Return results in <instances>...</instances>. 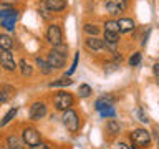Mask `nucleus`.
<instances>
[{
    "mask_svg": "<svg viewBox=\"0 0 159 149\" xmlns=\"http://www.w3.org/2000/svg\"><path fill=\"white\" fill-rule=\"evenodd\" d=\"M104 30H106V32H116V33H119L118 22H116V20H108V22L104 23Z\"/></svg>",
    "mask_w": 159,
    "mask_h": 149,
    "instance_id": "nucleus-24",
    "label": "nucleus"
},
{
    "mask_svg": "<svg viewBox=\"0 0 159 149\" xmlns=\"http://www.w3.org/2000/svg\"><path fill=\"white\" fill-rule=\"evenodd\" d=\"M45 7L50 12H61L66 7V0H45Z\"/></svg>",
    "mask_w": 159,
    "mask_h": 149,
    "instance_id": "nucleus-11",
    "label": "nucleus"
},
{
    "mask_svg": "<svg viewBox=\"0 0 159 149\" xmlns=\"http://www.w3.org/2000/svg\"><path fill=\"white\" fill-rule=\"evenodd\" d=\"M91 93H93V91H91V86H89V84H80L78 94H80L81 98H88Z\"/></svg>",
    "mask_w": 159,
    "mask_h": 149,
    "instance_id": "nucleus-25",
    "label": "nucleus"
},
{
    "mask_svg": "<svg viewBox=\"0 0 159 149\" xmlns=\"http://www.w3.org/2000/svg\"><path fill=\"white\" fill-rule=\"evenodd\" d=\"M129 138H131L134 146H139V147H148L149 142H151V134L146 129H136V131L131 133Z\"/></svg>",
    "mask_w": 159,
    "mask_h": 149,
    "instance_id": "nucleus-2",
    "label": "nucleus"
},
{
    "mask_svg": "<svg viewBox=\"0 0 159 149\" xmlns=\"http://www.w3.org/2000/svg\"><path fill=\"white\" fill-rule=\"evenodd\" d=\"M13 47V42L12 38L8 37V35H3L0 33V50H10Z\"/></svg>",
    "mask_w": 159,
    "mask_h": 149,
    "instance_id": "nucleus-18",
    "label": "nucleus"
},
{
    "mask_svg": "<svg viewBox=\"0 0 159 149\" xmlns=\"http://www.w3.org/2000/svg\"><path fill=\"white\" fill-rule=\"evenodd\" d=\"M55 101V106H57V109H60V111H65V109H70L73 106V96L66 91H60L55 94L53 98Z\"/></svg>",
    "mask_w": 159,
    "mask_h": 149,
    "instance_id": "nucleus-3",
    "label": "nucleus"
},
{
    "mask_svg": "<svg viewBox=\"0 0 159 149\" xmlns=\"http://www.w3.org/2000/svg\"><path fill=\"white\" fill-rule=\"evenodd\" d=\"M7 99H8V94H5L3 91H0V103L7 101Z\"/></svg>",
    "mask_w": 159,
    "mask_h": 149,
    "instance_id": "nucleus-33",
    "label": "nucleus"
},
{
    "mask_svg": "<svg viewBox=\"0 0 159 149\" xmlns=\"http://www.w3.org/2000/svg\"><path fill=\"white\" fill-rule=\"evenodd\" d=\"M0 66L3 70H7V71H15V70L18 68L13 55L10 53V50H2V52H0Z\"/></svg>",
    "mask_w": 159,
    "mask_h": 149,
    "instance_id": "nucleus-5",
    "label": "nucleus"
},
{
    "mask_svg": "<svg viewBox=\"0 0 159 149\" xmlns=\"http://www.w3.org/2000/svg\"><path fill=\"white\" fill-rule=\"evenodd\" d=\"M99 114H101L103 118H114V116H116V111H114L113 106H108V108L101 109V111H99Z\"/></svg>",
    "mask_w": 159,
    "mask_h": 149,
    "instance_id": "nucleus-27",
    "label": "nucleus"
},
{
    "mask_svg": "<svg viewBox=\"0 0 159 149\" xmlns=\"http://www.w3.org/2000/svg\"><path fill=\"white\" fill-rule=\"evenodd\" d=\"M37 65H38V68H40V71H42L43 74H50L53 71V68L48 65L47 60H43V58H37Z\"/></svg>",
    "mask_w": 159,
    "mask_h": 149,
    "instance_id": "nucleus-16",
    "label": "nucleus"
},
{
    "mask_svg": "<svg viewBox=\"0 0 159 149\" xmlns=\"http://www.w3.org/2000/svg\"><path fill=\"white\" fill-rule=\"evenodd\" d=\"M83 30L89 35V37H96V35L99 33V28L96 27V25H91V23H86V25L83 27Z\"/></svg>",
    "mask_w": 159,
    "mask_h": 149,
    "instance_id": "nucleus-23",
    "label": "nucleus"
},
{
    "mask_svg": "<svg viewBox=\"0 0 159 149\" xmlns=\"http://www.w3.org/2000/svg\"><path fill=\"white\" fill-rule=\"evenodd\" d=\"M45 114H47V104L45 103L37 101L30 106V118L35 119V121H37V119H42Z\"/></svg>",
    "mask_w": 159,
    "mask_h": 149,
    "instance_id": "nucleus-9",
    "label": "nucleus"
},
{
    "mask_svg": "<svg viewBox=\"0 0 159 149\" xmlns=\"http://www.w3.org/2000/svg\"><path fill=\"white\" fill-rule=\"evenodd\" d=\"M3 18H18V12L13 10V8L2 7L0 8V20H3Z\"/></svg>",
    "mask_w": 159,
    "mask_h": 149,
    "instance_id": "nucleus-15",
    "label": "nucleus"
},
{
    "mask_svg": "<svg viewBox=\"0 0 159 149\" xmlns=\"http://www.w3.org/2000/svg\"><path fill=\"white\" fill-rule=\"evenodd\" d=\"M106 128H108V131L111 133V134H118L119 133V123L116 121V119H109V121L106 123Z\"/></svg>",
    "mask_w": 159,
    "mask_h": 149,
    "instance_id": "nucleus-22",
    "label": "nucleus"
},
{
    "mask_svg": "<svg viewBox=\"0 0 159 149\" xmlns=\"http://www.w3.org/2000/svg\"><path fill=\"white\" fill-rule=\"evenodd\" d=\"M119 68V65L116 61H111V63H108V68H104V71L106 73H111V71H116V70Z\"/></svg>",
    "mask_w": 159,
    "mask_h": 149,
    "instance_id": "nucleus-30",
    "label": "nucleus"
},
{
    "mask_svg": "<svg viewBox=\"0 0 159 149\" xmlns=\"http://www.w3.org/2000/svg\"><path fill=\"white\" fill-rule=\"evenodd\" d=\"M138 116H139V119H141L143 123H148V116L143 113V109H138Z\"/></svg>",
    "mask_w": 159,
    "mask_h": 149,
    "instance_id": "nucleus-32",
    "label": "nucleus"
},
{
    "mask_svg": "<svg viewBox=\"0 0 159 149\" xmlns=\"http://www.w3.org/2000/svg\"><path fill=\"white\" fill-rule=\"evenodd\" d=\"M17 111H18V108H12V109H10V111H8V113L3 116L2 121H0V126H5V124H8V123H10V121H12V119L15 118V114H17Z\"/></svg>",
    "mask_w": 159,
    "mask_h": 149,
    "instance_id": "nucleus-21",
    "label": "nucleus"
},
{
    "mask_svg": "<svg viewBox=\"0 0 159 149\" xmlns=\"http://www.w3.org/2000/svg\"><path fill=\"white\" fill-rule=\"evenodd\" d=\"M61 38H63L61 28H60L58 25H50L48 30H47V40H48V42L55 47V45L61 43Z\"/></svg>",
    "mask_w": 159,
    "mask_h": 149,
    "instance_id": "nucleus-8",
    "label": "nucleus"
},
{
    "mask_svg": "<svg viewBox=\"0 0 159 149\" xmlns=\"http://www.w3.org/2000/svg\"><path fill=\"white\" fill-rule=\"evenodd\" d=\"M157 139H159V134H157Z\"/></svg>",
    "mask_w": 159,
    "mask_h": 149,
    "instance_id": "nucleus-36",
    "label": "nucleus"
},
{
    "mask_svg": "<svg viewBox=\"0 0 159 149\" xmlns=\"http://www.w3.org/2000/svg\"><path fill=\"white\" fill-rule=\"evenodd\" d=\"M18 66H20V71H22L23 76H30V74H32V71H33V68L27 63V60H20Z\"/></svg>",
    "mask_w": 159,
    "mask_h": 149,
    "instance_id": "nucleus-19",
    "label": "nucleus"
},
{
    "mask_svg": "<svg viewBox=\"0 0 159 149\" xmlns=\"http://www.w3.org/2000/svg\"><path fill=\"white\" fill-rule=\"evenodd\" d=\"M78 58H80V53H76V55H75V60H73V65H71V68H70L68 71H66V74H68V76H70V74H73V73H75V70H76V66H78Z\"/></svg>",
    "mask_w": 159,
    "mask_h": 149,
    "instance_id": "nucleus-29",
    "label": "nucleus"
},
{
    "mask_svg": "<svg viewBox=\"0 0 159 149\" xmlns=\"http://www.w3.org/2000/svg\"><path fill=\"white\" fill-rule=\"evenodd\" d=\"M7 147L8 149H25V142L20 138L10 134V136L7 138Z\"/></svg>",
    "mask_w": 159,
    "mask_h": 149,
    "instance_id": "nucleus-14",
    "label": "nucleus"
},
{
    "mask_svg": "<svg viewBox=\"0 0 159 149\" xmlns=\"http://www.w3.org/2000/svg\"><path fill=\"white\" fill-rule=\"evenodd\" d=\"M22 139L28 147H33L38 142H42V136H40V133L35 128H25L22 133Z\"/></svg>",
    "mask_w": 159,
    "mask_h": 149,
    "instance_id": "nucleus-4",
    "label": "nucleus"
},
{
    "mask_svg": "<svg viewBox=\"0 0 159 149\" xmlns=\"http://www.w3.org/2000/svg\"><path fill=\"white\" fill-rule=\"evenodd\" d=\"M15 20L17 18H3V20H0V23H2V27L5 28V30H12L15 28Z\"/></svg>",
    "mask_w": 159,
    "mask_h": 149,
    "instance_id": "nucleus-26",
    "label": "nucleus"
},
{
    "mask_svg": "<svg viewBox=\"0 0 159 149\" xmlns=\"http://www.w3.org/2000/svg\"><path fill=\"white\" fill-rule=\"evenodd\" d=\"M141 63V53H134L131 58H129V65H131V66H138V65Z\"/></svg>",
    "mask_w": 159,
    "mask_h": 149,
    "instance_id": "nucleus-28",
    "label": "nucleus"
},
{
    "mask_svg": "<svg viewBox=\"0 0 159 149\" xmlns=\"http://www.w3.org/2000/svg\"><path fill=\"white\" fill-rule=\"evenodd\" d=\"M116 149H128V147H126V144H123V142H121V144H118V147H116Z\"/></svg>",
    "mask_w": 159,
    "mask_h": 149,
    "instance_id": "nucleus-35",
    "label": "nucleus"
},
{
    "mask_svg": "<svg viewBox=\"0 0 159 149\" xmlns=\"http://www.w3.org/2000/svg\"><path fill=\"white\" fill-rule=\"evenodd\" d=\"M114 104V98L113 96H101L96 99V103H94V108L98 109V111H101V109L108 108V106H113Z\"/></svg>",
    "mask_w": 159,
    "mask_h": 149,
    "instance_id": "nucleus-12",
    "label": "nucleus"
},
{
    "mask_svg": "<svg viewBox=\"0 0 159 149\" xmlns=\"http://www.w3.org/2000/svg\"><path fill=\"white\" fill-rule=\"evenodd\" d=\"M47 61L48 65L52 66L53 70H58V68H63L65 66V61H66V56L61 53H58L57 50H52V52L48 53V56H47Z\"/></svg>",
    "mask_w": 159,
    "mask_h": 149,
    "instance_id": "nucleus-6",
    "label": "nucleus"
},
{
    "mask_svg": "<svg viewBox=\"0 0 159 149\" xmlns=\"http://www.w3.org/2000/svg\"><path fill=\"white\" fill-rule=\"evenodd\" d=\"M32 149H52V146H50L48 142H38L37 146H33Z\"/></svg>",
    "mask_w": 159,
    "mask_h": 149,
    "instance_id": "nucleus-31",
    "label": "nucleus"
},
{
    "mask_svg": "<svg viewBox=\"0 0 159 149\" xmlns=\"http://www.w3.org/2000/svg\"><path fill=\"white\" fill-rule=\"evenodd\" d=\"M84 45H86V48L93 53L101 52L103 50V40H99L98 37H88L86 40H84Z\"/></svg>",
    "mask_w": 159,
    "mask_h": 149,
    "instance_id": "nucleus-10",
    "label": "nucleus"
},
{
    "mask_svg": "<svg viewBox=\"0 0 159 149\" xmlns=\"http://www.w3.org/2000/svg\"><path fill=\"white\" fill-rule=\"evenodd\" d=\"M104 42H106V43H116L118 45L119 33H116V32H106V30H104Z\"/></svg>",
    "mask_w": 159,
    "mask_h": 149,
    "instance_id": "nucleus-20",
    "label": "nucleus"
},
{
    "mask_svg": "<svg viewBox=\"0 0 159 149\" xmlns=\"http://www.w3.org/2000/svg\"><path fill=\"white\" fill-rule=\"evenodd\" d=\"M152 70H154V73L157 74V73H159V63H156V65H154V68H152Z\"/></svg>",
    "mask_w": 159,
    "mask_h": 149,
    "instance_id": "nucleus-34",
    "label": "nucleus"
},
{
    "mask_svg": "<svg viewBox=\"0 0 159 149\" xmlns=\"http://www.w3.org/2000/svg\"><path fill=\"white\" fill-rule=\"evenodd\" d=\"M70 84H73V79H70L66 74H65L63 78L57 79V81H52L48 86H50V88H57V86H70Z\"/></svg>",
    "mask_w": 159,
    "mask_h": 149,
    "instance_id": "nucleus-17",
    "label": "nucleus"
},
{
    "mask_svg": "<svg viewBox=\"0 0 159 149\" xmlns=\"http://www.w3.org/2000/svg\"><path fill=\"white\" fill-rule=\"evenodd\" d=\"M104 5H106V10L109 13L116 15V13H121L126 10L128 0H104Z\"/></svg>",
    "mask_w": 159,
    "mask_h": 149,
    "instance_id": "nucleus-7",
    "label": "nucleus"
},
{
    "mask_svg": "<svg viewBox=\"0 0 159 149\" xmlns=\"http://www.w3.org/2000/svg\"><path fill=\"white\" fill-rule=\"evenodd\" d=\"M118 27H119V33H128L131 30H134V22L131 18H119Z\"/></svg>",
    "mask_w": 159,
    "mask_h": 149,
    "instance_id": "nucleus-13",
    "label": "nucleus"
},
{
    "mask_svg": "<svg viewBox=\"0 0 159 149\" xmlns=\"http://www.w3.org/2000/svg\"><path fill=\"white\" fill-rule=\"evenodd\" d=\"M63 124L66 126V129L70 133H76L78 129H80V119H78V114L73 111L71 108L70 109H65V113H63Z\"/></svg>",
    "mask_w": 159,
    "mask_h": 149,
    "instance_id": "nucleus-1",
    "label": "nucleus"
}]
</instances>
